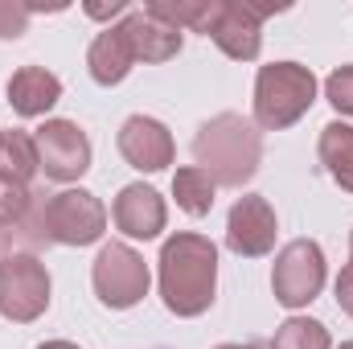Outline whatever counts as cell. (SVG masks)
Listing matches in <instances>:
<instances>
[{"label": "cell", "instance_id": "cell-1", "mask_svg": "<svg viewBox=\"0 0 353 349\" xmlns=\"http://www.w3.org/2000/svg\"><path fill=\"white\" fill-rule=\"evenodd\" d=\"M161 300L173 317H201L210 312L214 296H218V247L205 235L181 230L173 239H165L161 247Z\"/></svg>", "mask_w": 353, "mask_h": 349}, {"label": "cell", "instance_id": "cell-2", "mask_svg": "<svg viewBox=\"0 0 353 349\" xmlns=\"http://www.w3.org/2000/svg\"><path fill=\"white\" fill-rule=\"evenodd\" d=\"M193 161L214 185L243 189L263 165V132L255 128V119L239 111H222L197 128Z\"/></svg>", "mask_w": 353, "mask_h": 349}, {"label": "cell", "instance_id": "cell-3", "mask_svg": "<svg viewBox=\"0 0 353 349\" xmlns=\"http://www.w3.org/2000/svg\"><path fill=\"white\" fill-rule=\"evenodd\" d=\"M316 74L300 62H271L255 74V128L283 132L300 123L316 103Z\"/></svg>", "mask_w": 353, "mask_h": 349}, {"label": "cell", "instance_id": "cell-4", "mask_svg": "<svg viewBox=\"0 0 353 349\" xmlns=\"http://www.w3.org/2000/svg\"><path fill=\"white\" fill-rule=\"evenodd\" d=\"M90 283H94V296L103 308H136L144 296H148V263L140 251H132L128 243H107L99 255H94V267H90Z\"/></svg>", "mask_w": 353, "mask_h": 349}, {"label": "cell", "instance_id": "cell-5", "mask_svg": "<svg viewBox=\"0 0 353 349\" xmlns=\"http://www.w3.org/2000/svg\"><path fill=\"white\" fill-rule=\"evenodd\" d=\"M50 308V271L29 251H12L0 259V317L12 325H29Z\"/></svg>", "mask_w": 353, "mask_h": 349}, {"label": "cell", "instance_id": "cell-6", "mask_svg": "<svg viewBox=\"0 0 353 349\" xmlns=\"http://www.w3.org/2000/svg\"><path fill=\"white\" fill-rule=\"evenodd\" d=\"M329 279V267H325V251L321 243L312 239H292L279 255H275V267H271V292L283 308H304L321 296Z\"/></svg>", "mask_w": 353, "mask_h": 349}, {"label": "cell", "instance_id": "cell-7", "mask_svg": "<svg viewBox=\"0 0 353 349\" xmlns=\"http://www.w3.org/2000/svg\"><path fill=\"white\" fill-rule=\"evenodd\" d=\"M107 226V210L90 189H62L46 201V230L50 243L62 247H90L103 239Z\"/></svg>", "mask_w": 353, "mask_h": 349}, {"label": "cell", "instance_id": "cell-8", "mask_svg": "<svg viewBox=\"0 0 353 349\" xmlns=\"http://www.w3.org/2000/svg\"><path fill=\"white\" fill-rule=\"evenodd\" d=\"M37 161L50 181H79L90 169V136L74 119H46L37 132Z\"/></svg>", "mask_w": 353, "mask_h": 349}, {"label": "cell", "instance_id": "cell-9", "mask_svg": "<svg viewBox=\"0 0 353 349\" xmlns=\"http://www.w3.org/2000/svg\"><path fill=\"white\" fill-rule=\"evenodd\" d=\"M275 235H279V222H275V210L271 201L259 193H247L230 206L226 214V247L239 255V259H263L275 251Z\"/></svg>", "mask_w": 353, "mask_h": 349}, {"label": "cell", "instance_id": "cell-10", "mask_svg": "<svg viewBox=\"0 0 353 349\" xmlns=\"http://www.w3.org/2000/svg\"><path fill=\"white\" fill-rule=\"evenodd\" d=\"M210 41L234 62H255L263 50V17L251 8V0H222L210 25Z\"/></svg>", "mask_w": 353, "mask_h": 349}, {"label": "cell", "instance_id": "cell-11", "mask_svg": "<svg viewBox=\"0 0 353 349\" xmlns=\"http://www.w3.org/2000/svg\"><path fill=\"white\" fill-rule=\"evenodd\" d=\"M119 157L132 169H140V173H161V169L173 165L176 157L173 132L161 119H152V115H132L119 128Z\"/></svg>", "mask_w": 353, "mask_h": 349}, {"label": "cell", "instance_id": "cell-12", "mask_svg": "<svg viewBox=\"0 0 353 349\" xmlns=\"http://www.w3.org/2000/svg\"><path fill=\"white\" fill-rule=\"evenodd\" d=\"M111 222H115V230L119 235H128V239H157L161 230H165V222H169V206H165V197L152 189V185H123L119 189V197H115V206H111Z\"/></svg>", "mask_w": 353, "mask_h": 349}, {"label": "cell", "instance_id": "cell-13", "mask_svg": "<svg viewBox=\"0 0 353 349\" xmlns=\"http://www.w3.org/2000/svg\"><path fill=\"white\" fill-rule=\"evenodd\" d=\"M87 66H90V79L99 87H119L132 66H136V50H132V33H128V21L119 25H107L103 33H94L87 50Z\"/></svg>", "mask_w": 353, "mask_h": 349}, {"label": "cell", "instance_id": "cell-14", "mask_svg": "<svg viewBox=\"0 0 353 349\" xmlns=\"http://www.w3.org/2000/svg\"><path fill=\"white\" fill-rule=\"evenodd\" d=\"M58 99H62V79L50 74L46 66H21V70H12V79H8V103H12V111L21 119L46 115Z\"/></svg>", "mask_w": 353, "mask_h": 349}, {"label": "cell", "instance_id": "cell-15", "mask_svg": "<svg viewBox=\"0 0 353 349\" xmlns=\"http://www.w3.org/2000/svg\"><path fill=\"white\" fill-rule=\"evenodd\" d=\"M128 21V33H132V50H136V62H169L181 54V29H173L169 21L152 17L148 8H136L123 17Z\"/></svg>", "mask_w": 353, "mask_h": 349}, {"label": "cell", "instance_id": "cell-16", "mask_svg": "<svg viewBox=\"0 0 353 349\" xmlns=\"http://www.w3.org/2000/svg\"><path fill=\"white\" fill-rule=\"evenodd\" d=\"M316 157L325 165V173L333 177L345 193H353V128L333 119L321 128V140H316Z\"/></svg>", "mask_w": 353, "mask_h": 349}, {"label": "cell", "instance_id": "cell-17", "mask_svg": "<svg viewBox=\"0 0 353 349\" xmlns=\"http://www.w3.org/2000/svg\"><path fill=\"white\" fill-rule=\"evenodd\" d=\"M37 173H41V161H37V140H33L29 132H21V128L4 132V136H0V177L29 185Z\"/></svg>", "mask_w": 353, "mask_h": 349}, {"label": "cell", "instance_id": "cell-18", "mask_svg": "<svg viewBox=\"0 0 353 349\" xmlns=\"http://www.w3.org/2000/svg\"><path fill=\"white\" fill-rule=\"evenodd\" d=\"M218 4L222 0H152V4H144L152 17H161V21H169L173 29H193V33H205L210 37V25H214V17H218Z\"/></svg>", "mask_w": 353, "mask_h": 349}, {"label": "cell", "instance_id": "cell-19", "mask_svg": "<svg viewBox=\"0 0 353 349\" xmlns=\"http://www.w3.org/2000/svg\"><path fill=\"white\" fill-rule=\"evenodd\" d=\"M214 193H218V185L201 173L197 165H185V169L173 173V197L189 218H205L214 210Z\"/></svg>", "mask_w": 353, "mask_h": 349}, {"label": "cell", "instance_id": "cell-20", "mask_svg": "<svg viewBox=\"0 0 353 349\" xmlns=\"http://www.w3.org/2000/svg\"><path fill=\"white\" fill-rule=\"evenodd\" d=\"M267 349H333V337L312 317H288L275 329V337L267 341Z\"/></svg>", "mask_w": 353, "mask_h": 349}, {"label": "cell", "instance_id": "cell-21", "mask_svg": "<svg viewBox=\"0 0 353 349\" xmlns=\"http://www.w3.org/2000/svg\"><path fill=\"white\" fill-rule=\"evenodd\" d=\"M325 99L353 119V66H337L329 79H325Z\"/></svg>", "mask_w": 353, "mask_h": 349}, {"label": "cell", "instance_id": "cell-22", "mask_svg": "<svg viewBox=\"0 0 353 349\" xmlns=\"http://www.w3.org/2000/svg\"><path fill=\"white\" fill-rule=\"evenodd\" d=\"M29 4H21V0H0V41H12V37H21L25 29H29Z\"/></svg>", "mask_w": 353, "mask_h": 349}, {"label": "cell", "instance_id": "cell-23", "mask_svg": "<svg viewBox=\"0 0 353 349\" xmlns=\"http://www.w3.org/2000/svg\"><path fill=\"white\" fill-rule=\"evenodd\" d=\"M333 292H337V308H341L345 317H353V267H341Z\"/></svg>", "mask_w": 353, "mask_h": 349}, {"label": "cell", "instance_id": "cell-24", "mask_svg": "<svg viewBox=\"0 0 353 349\" xmlns=\"http://www.w3.org/2000/svg\"><path fill=\"white\" fill-rule=\"evenodd\" d=\"M119 12H128L123 0H111V4H87V17H94V21H111V17H119Z\"/></svg>", "mask_w": 353, "mask_h": 349}, {"label": "cell", "instance_id": "cell-25", "mask_svg": "<svg viewBox=\"0 0 353 349\" xmlns=\"http://www.w3.org/2000/svg\"><path fill=\"white\" fill-rule=\"evenodd\" d=\"M12 251H17V247H12V235L0 226V259H4V255H12Z\"/></svg>", "mask_w": 353, "mask_h": 349}, {"label": "cell", "instance_id": "cell-26", "mask_svg": "<svg viewBox=\"0 0 353 349\" xmlns=\"http://www.w3.org/2000/svg\"><path fill=\"white\" fill-rule=\"evenodd\" d=\"M37 349H79L74 341H46V346H37Z\"/></svg>", "mask_w": 353, "mask_h": 349}, {"label": "cell", "instance_id": "cell-27", "mask_svg": "<svg viewBox=\"0 0 353 349\" xmlns=\"http://www.w3.org/2000/svg\"><path fill=\"white\" fill-rule=\"evenodd\" d=\"M214 349H267V346H214Z\"/></svg>", "mask_w": 353, "mask_h": 349}, {"label": "cell", "instance_id": "cell-28", "mask_svg": "<svg viewBox=\"0 0 353 349\" xmlns=\"http://www.w3.org/2000/svg\"><path fill=\"white\" fill-rule=\"evenodd\" d=\"M350 267H353V230H350Z\"/></svg>", "mask_w": 353, "mask_h": 349}, {"label": "cell", "instance_id": "cell-29", "mask_svg": "<svg viewBox=\"0 0 353 349\" xmlns=\"http://www.w3.org/2000/svg\"><path fill=\"white\" fill-rule=\"evenodd\" d=\"M341 349H353V341H341Z\"/></svg>", "mask_w": 353, "mask_h": 349}, {"label": "cell", "instance_id": "cell-30", "mask_svg": "<svg viewBox=\"0 0 353 349\" xmlns=\"http://www.w3.org/2000/svg\"><path fill=\"white\" fill-rule=\"evenodd\" d=\"M0 136H4V132H0Z\"/></svg>", "mask_w": 353, "mask_h": 349}]
</instances>
